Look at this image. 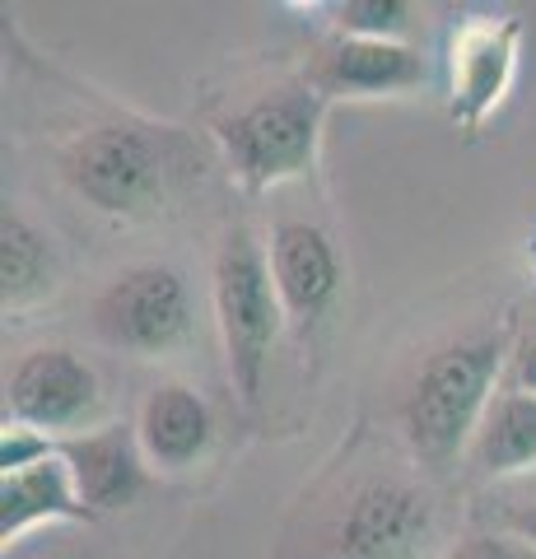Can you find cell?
Wrapping results in <instances>:
<instances>
[{
    "instance_id": "cell-8",
    "label": "cell",
    "mask_w": 536,
    "mask_h": 559,
    "mask_svg": "<svg viewBox=\"0 0 536 559\" xmlns=\"http://www.w3.org/2000/svg\"><path fill=\"white\" fill-rule=\"evenodd\" d=\"M434 536V503L406 480H369L336 518V559H420Z\"/></svg>"
},
{
    "instance_id": "cell-9",
    "label": "cell",
    "mask_w": 536,
    "mask_h": 559,
    "mask_svg": "<svg viewBox=\"0 0 536 559\" xmlns=\"http://www.w3.org/2000/svg\"><path fill=\"white\" fill-rule=\"evenodd\" d=\"M61 457L71 466L94 518L131 509L150 485V462L141 452V439H135V425H98L90 433H80V439H65Z\"/></svg>"
},
{
    "instance_id": "cell-19",
    "label": "cell",
    "mask_w": 536,
    "mask_h": 559,
    "mask_svg": "<svg viewBox=\"0 0 536 559\" xmlns=\"http://www.w3.org/2000/svg\"><path fill=\"white\" fill-rule=\"evenodd\" d=\"M513 388L536 396V331L517 345V355H513Z\"/></svg>"
},
{
    "instance_id": "cell-11",
    "label": "cell",
    "mask_w": 536,
    "mask_h": 559,
    "mask_svg": "<svg viewBox=\"0 0 536 559\" xmlns=\"http://www.w3.org/2000/svg\"><path fill=\"white\" fill-rule=\"evenodd\" d=\"M266 257H271V275H275V289H281V304L289 318H299V322L322 318L326 304H332L341 289L336 242L326 238L318 224L285 219V224H275Z\"/></svg>"
},
{
    "instance_id": "cell-20",
    "label": "cell",
    "mask_w": 536,
    "mask_h": 559,
    "mask_svg": "<svg viewBox=\"0 0 536 559\" xmlns=\"http://www.w3.org/2000/svg\"><path fill=\"white\" fill-rule=\"evenodd\" d=\"M504 527H509L513 540H523L527 550H536V503H527V509L509 513V518H504Z\"/></svg>"
},
{
    "instance_id": "cell-16",
    "label": "cell",
    "mask_w": 536,
    "mask_h": 559,
    "mask_svg": "<svg viewBox=\"0 0 536 559\" xmlns=\"http://www.w3.org/2000/svg\"><path fill=\"white\" fill-rule=\"evenodd\" d=\"M336 38H365V43H402L415 24V5L406 0H341L332 5Z\"/></svg>"
},
{
    "instance_id": "cell-6",
    "label": "cell",
    "mask_w": 536,
    "mask_h": 559,
    "mask_svg": "<svg viewBox=\"0 0 536 559\" xmlns=\"http://www.w3.org/2000/svg\"><path fill=\"white\" fill-rule=\"evenodd\" d=\"M5 406L14 425L43 429L57 443L80 439V433L98 429L103 419V382L65 345H43L20 355L5 382Z\"/></svg>"
},
{
    "instance_id": "cell-17",
    "label": "cell",
    "mask_w": 536,
    "mask_h": 559,
    "mask_svg": "<svg viewBox=\"0 0 536 559\" xmlns=\"http://www.w3.org/2000/svg\"><path fill=\"white\" fill-rule=\"evenodd\" d=\"M57 448L61 443L51 439V433L5 419V433H0V476H14V471H28L47 457H57Z\"/></svg>"
},
{
    "instance_id": "cell-12",
    "label": "cell",
    "mask_w": 536,
    "mask_h": 559,
    "mask_svg": "<svg viewBox=\"0 0 536 559\" xmlns=\"http://www.w3.org/2000/svg\"><path fill=\"white\" fill-rule=\"evenodd\" d=\"M135 439L150 471H187L215 443V411L187 382H159L135 415Z\"/></svg>"
},
{
    "instance_id": "cell-5",
    "label": "cell",
    "mask_w": 536,
    "mask_h": 559,
    "mask_svg": "<svg viewBox=\"0 0 536 559\" xmlns=\"http://www.w3.org/2000/svg\"><path fill=\"white\" fill-rule=\"evenodd\" d=\"M192 322L196 308L187 275L178 266H164V261L127 266L94 299V336L135 359H168L172 349L187 345Z\"/></svg>"
},
{
    "instance_id": "cell-2",
    "label": "cell",
    "mask_w": 536,
    "mask_h": 559,
    "mask_svg": "<svg viewBox=\"0 0 536 559\" xmlns=\"http://www.w3.org/2000/svg\"><path fill=\"white\" fill-rule=\"evenodd\" d=\"M211 294H215V322L224 341V364H229L234 392L248 401L262 396V382L271 369V349L281 341L285 304L271 275V257L257 242L248 224H234L219 238L215 271H211Z\"/></svg>"
},
{
    "instance_id": "cell-10",
    "label": "cell",
    "mask_w": 536,
    "mask_h": 559,
    "mask_svg": "<svg viewBox=\"0 0 536 559\" xmlns=\"http://www.w3.org/2000/svg\"><path fill=\"white\" fill-rule=\"evenodd\" d=\"M429 75L425 57L406 43H365V38H336L322 47L308 84L322 98H383L420 90Z\"/></svg>"
},
{
    "instance_id": "cell-7",
    "label": "cell",
    "mask_w": 536,
    "mask_h": 559,
    "mask_svg": "<svg viewBox=\"0 0 536 559\" xmlns=\"http://www.w3.org/2000/svg\"><path fill=\"white\" fill-rule=\"evenodd\" d=\"M523 51V24L513 14H476L448 38V112L462 131H480L509 98Z\"/></svg>"
},
{
    "instance_id": "cell-13",
    "label": "cell",
    "mask_w": 536,
    "mask_h": 559,
    "mask_svg": "<svg viewBox=\"0 0 536 559\" xmlns=\"http://www.w3.org/2000/svg\"><path fill=\"white\" fill-rule=\"evenodd\" d=\"M43 522H94V509L84 503L61 448L57 457H47L38 466L0 476V540L14 546V540H24Z\"/></svg>"
},
{
    "instance_id": "cell-14",
    "label": "cell",
    "mask_w": 536,
    "mask_h": 559,
    "mask_svg": "<svg viewBox=\"0 0 536 559\" xmlns=\"http://www.w3.org/2000/svg\"><path fill=\"white\" fill-rule=\"evenodd\" d=\"M57 252L43 238L38 224H28L20 210H5L0 219V304L5 312H28L57 294Z\"/></svg>"
},
{
    "instance_id": "cell-1",
    "label": "cell",
    "mask_w": 536,
    "mask_h": 559,
    "mask_svg": "<svg viewBox=\"0 0 536 559\" xmlns=\"http://www.w3.org/2000/svg\"><path fill=\"white\" fill-rule=\"evenodd\" d=\"M504 369V341L472 336L443 345L425 359L410 392L402 401V429L420 462H453L457 452H472V439L495 401V382Z\"/></svg>"
},
{
    "instance_id": "cell-15",
    "label": "cell",
    "mask_w": 536,
    "mask_h": 559,
    "mask_svg": "<svg viewBox=\"0 0 536 559\" xmlns=\"http://www.w3.org/2000/svg\"><path fill=\"white\" fill-rule=\"evenodd\" d=\"M472 462L480 476H517L536 466V396L499 392L472 439Z\"/></svg>"
},
{
    "instance_id": "cell-3",
    "label": "cell",
    "mask_w": 536,
    "mask_h": 559,
    "mask_svg": "<svg viewBox=\"0 0 536 559\" xmlns=\"http://www.w3.org/2000/svg\"><path fill=\"white\" fill-rule=\"evenodd\" d=\"M215 140L229 159V173L248 191H266L303 178L318 164L322 140V94L313 84H281L248 108L215 121Z\"/></svg>"
},
{
    "instance_id": "cell-4",
    "label": "cell",
    "mask_w": 536,
    "mask_h": 559,
    "mask_svg": "<svg viewBox=\"0 0 536 559\" xmlns=\"http://www.w3.org/2000/svg\"><path fill=\"white\" fill-rule=\"evenodd\" d=\"M65 182L98 215L145 219L164 201L168 168H164V150L154 145V135L145 127L108 121V127L84 131L65 150Z\"/></svg>"
},
{
    "instance_id": "cell-18",
    "label": "cell",
    "mask_w": 536,
    "mask_h": 559,
    "mask_svg": "<svg viewBox=\"0 0 536 559\" xmlns=\"http://www.w3.org/2000/svg\"><path fill=\"white\" fill-rule=\"evenodd\" d=\"M448 559H532V550L523 546V540H513V536L472 532V536H462L457 546L448 550Z\"/></svg>"
}]
</instances>
